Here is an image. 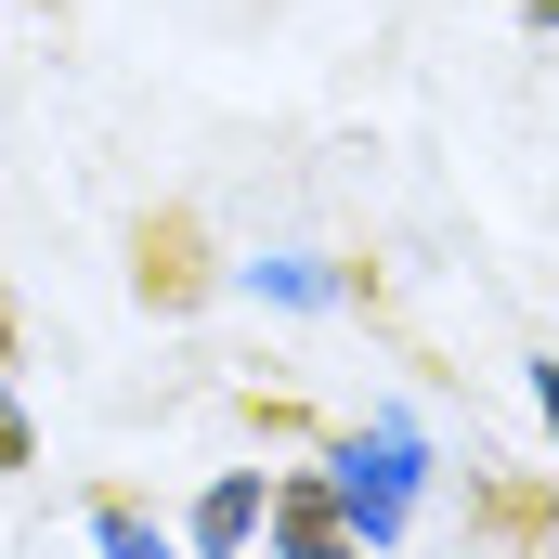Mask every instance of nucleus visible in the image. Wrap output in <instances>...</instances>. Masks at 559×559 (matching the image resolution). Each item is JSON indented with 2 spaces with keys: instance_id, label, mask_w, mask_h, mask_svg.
<instances>
[{
  "instance_id": "f257e3e1",
  "label": "nucleus",
  "mask_w": 559,
  "mask_h": 559,
  "mask_svg": "<svg viewBox=\"0 0 559 559\" xmlns=\"http://www.w3.org/2000/svg\"><path fill=\"white\" fill-rule=\"evenodd\" d=\"M131 286L156 299V312H195V299H209V248H195L182 209H156V222L131 235Z\"/></svg>"
},
{
  "instance_id": "f03ea898",
  "label": "nucleus",
  "mask_w": 559,
  "mask_h": 559,
  "mask_svg": "<svg viewBox=\"0 0 559 559\" xmlns=\"http://www.w3.org/2000/svg\"><path fill=\"white\" fill-rule=\"evenodd\" d=\"M261 521H274L286 559H365L352 508H338V481H312V468H299V481H274V508H261Z\"/></svg>"
},
{
  "instance_id": "7ed1b4c3",
  "label": "nucleus",
  "mask_w": 559,
  "mask_h": 559,
  "mask_svg": "<svg viewBox=\"0 0 559 559\" xmlns=\"http://www.w3.org/2000/svg\"><path fill=\"white\" fill-rule=\"evenodd\" d=\"M404 495H417V429H378V442L352 455L338 508H352V534H391V521H404Z\"/></svg>"
},
{
  "instance_id": "20e7f679",
  "label": "nucleus",
  "mask_w": 559,
  "mask_h": 559,
  "mask_svg": "<svg viewBox=\"0 0 559 559\" xmlns=\"http://www.w3.org/2000/svg\"><path fill=\"white\" fill-rule=\"evenodd\" d=\"M261 508H274V495H261V468H235V481H209V495H195V547H209V559H235L248 534H261Z\"/></svg>"
},
{
  "instance_id": "39448f33",
  "label": "nucleus",
  "mask_w": 559,
  "mask_h": 559,
  "mask_svg": "<svg viewBox=\"0 0 559 559\" xmlns=\"http://www.w3.org/2000/svg\"><path fill=\"white\" fill-rule=\"evenodd\" d=\"M92 534H105V559H169V534H143L131 495H105V508H92Z\"/></svg>"
},
{
  "instance_id": "423d86ee",
  "label": "nucleus",
  "mask_w": 559,
  "mask_h": 559,
  "mask_svg": "<svg viewBox=\"0 0 559 559\" xmlns=\"http://www.w3.org/2000/svg\"><path fill=\"white\" fill-rule=\"evenodd\" d=\"M39 442H26V417H13V299H0V468H26Z\"/></svg>"
},
{
  "instance_id": "0eeeda50",
  "label": "nucleus",
  "mask_w": 559,
  "mask_h": 559,
  "mask_svg": "<svg viewBox=\"0 0 559 559\" xmlns=\"http://www.w3.org/2000/svg\"><path fill=\"white\" fill-rule=\"evenodd\" d=\"M534 404H547V429H559V365H534Z\"/></svg>"
},
{
  "instance_id": "6e6552de",
  "label": "nucleus",
  "mask_w": 559,
  "mask_h": 559,
  "mask_svg": "<svg viewBox=\"0 0 559 559\" xmlns=\"http://www.w3.org/2000/svg\"><path fill=\"white\" fill-rule=\"evenodd\" d=\"M521 13H534V26H559V0H521Z\"/></svg>"
}]
</instances>
